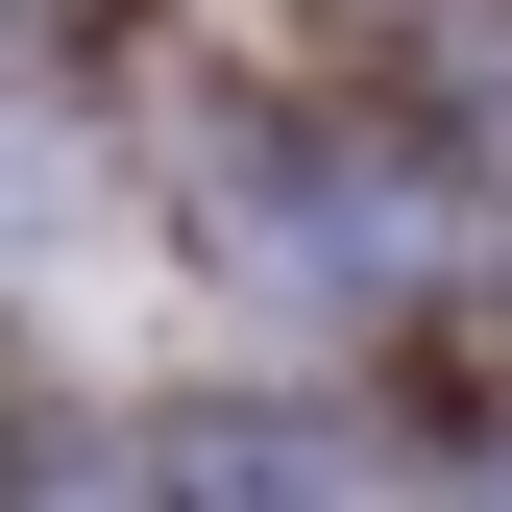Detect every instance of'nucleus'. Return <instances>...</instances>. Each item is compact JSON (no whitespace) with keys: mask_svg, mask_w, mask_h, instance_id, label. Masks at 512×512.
<instances>
[{"mask_svg":"<svg viewBox=\"0 0 512 512\" xmlns=\"http://www.w3.org/2000/svg\"><path fill=\"white\" fill-rule=\"evenodd\" d=\"M196 512H366L342 439H196Z\"/></svg>","mask_w":512,"mask_h":512,"instance_id":"1","label":"nucleus"}]
</instances>
